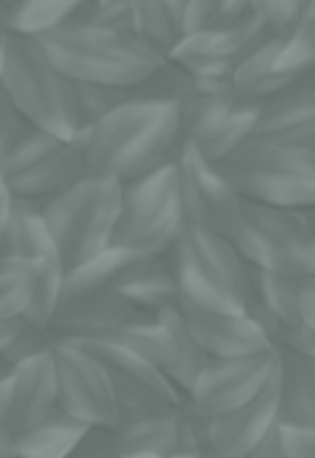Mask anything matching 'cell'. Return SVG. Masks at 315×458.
Here are the masks:
<instances>
[{"label":"cell","mask_w":315,"mask_h":458,"mask_svg":"<svg viewBox=\"0 0 315 458\" xmlns=\"http://www.w3.org/2000/svg\"><path fill=\"white\" fill-rule=\"evenodd\" d=\"M76 138L87 175L127 183L175 159L181 148L178 108L162 100L132 98Z\"/></svg>","instance_id":"1"},{"label":"cell","mask_w":315,"mask_h":458,"mask_svg":"<svg viewBox=\"0 0 315 458\" xmlns=\"http://www.w3.org/2000/svg\"><path fill=\"white\" fill-rule=\"evenodd\" d=\"M36 41L71 81L127 92H135L167 63L140 38L98 28H63Z\"/></svg>","instance_id":"2"},{"label":"cell","mask_w":315,"mask_h":458,"mask_svg":"<svg viewBox=\"0 0 315 458\" xmlns=\"http://www.w3.org/2000/svg\"><path fill=\"white\" fill-rule=\"evenodd\" d=\"M0 89L30 127L63 140L79 135L73 114V81L47 57L36 38L4 33V76Z\"/></svg>","instance_id":"3"},{"label":"cell","mask_w":315,"mask_h":458,"mask_svg":"<svg viewBox=\"0 0 315 458\" xmlns=\"http://www.w3.org/2000/svg\"><path fill=\"white\" fill-rule=\"evenodd\" d=\"M165 257L183 302L216 313H245L248 265L232 241L186 224Z\"/></svg>","instance_id":"4"},{"label":"cell","mask_w":315,"mask_h":458,"mask_svg":"<svg viewBox=\"0 0 315 458\" xmlns=\"http://www.w3.org/2000/svg\"><path fill=\"white\" fill-rule=\"evenodd\" d=\"M122 208V183L87 175L57 197L41 202V213L65 270H73L114 246Z\"/></svg>","instance_id":"5"},{"label":"cell","mask_w":315,"mask_h":458,"mask_svg":"<svg viewBox=\"0 0 315 458\" xmlns=\"http://www.w3.org/2000/svg\"><path fill=\"white\" fill-rule=\"evenodd\" d=\"M218 170L243 199L310 213L315 210V148L245 140Z\"/></svg>","instance_id":"6"},{"label":"cell","mask_w":315,"mask_h":458,"mask_svg":"<svg viewBox=\"0 0 315 458\" xmlns=\"http://www.w3.org/2000/svg\"><path fill=\"white\" fill-rule=\"evenodd\" d=\"M229 241L253 270L299 281L315 276V229L302 210L243 199Z\"/></svg>","instance_id":"7"},{"label":"cell","mask_w":315,"mask_h":458,"mask_svg":"<svg viewBox=\"0 0 315 458\" xmlns=\"http://www.w3.org/2000/svg\"><path fill=\"white\" fill-rule=\"evenodd\" d=\"M183 226L186 218L175 159L135 181L122 183V208L114 246L132 249L149 257H165L183 233Z\"/></svg>","instance_id":"8"},{"label":"cell","mask_w":315,"mask_h":458,"mask_svg":"<svg viewBox=\"0 0 315 458\" xmlns=\"http://www.w3.org/2000/svg\"><path fill=\"white\" fill-rule=\"evenodd\" d=\"M0 175L17 199L47 202L87 178L81 143L79 138L63 140L38 127H28L0 162Z\"/></svg>","instance_id":"9"},{"label":"cell","mask_w":315,"mask_h":458,"mask_svg":"<svg viewBox=\"0 0 315 458\" xmlns=\"http://www.w3.org/2000/svg\"><path fill=\"white\" fill-rule=\"evenodd\" d=\"M106 340H114L138 353L146 364L159 369L183 396L194 386L202 367L208 364V356L189 335L178 305L165 308L154 318L130 324Z\"/></svg>","instance_id":"10"},{"label":"cell","mask_w":315,"mask_h":458,"mask_svg":"<svg viewBox=\"0 0 315 458\" xmlns=\"http://www.w3.org/2000/svg\"><path fill=\"white\" fill-rule=\"evenodd\" d=\"M261 103L240 100L229 92L197 95L178 106L181 143L194 146L208 162L218 165L253 138Z\"/></svg>","instance_id":"11"},{"label":"cell","mask_w":315,"mask_h":458,"mask_svg":"<svg viewBox=\"0 0 315 458\" xmlns=\"http://www.w3.org/2000/svg\"><path fill=\"white\" fill-rule=\"evenodd\" d=\"M52 356L57 367V407L92 431H111L122 410L103 364L76 340H57Z\"/></svg>","instance_id":"12"},{"label":"cell","mask_w":315,"mask_h":458,"mask_svg":"<svg viewBox=\"0 0 315 458\" xmlns=\"http://www.w3.org/2000/svg\"><path fill=\"white\" fill-rule=\"evenodd\" d=\"M280 369V351L240 359H208L186 391V410L197 418H216L253 402Z\"/></svg>","instance_id":"13"},{"label":"cell","mask_w":315,"mask_h":458,"mask_svg":"<svg viewBox=\"0 0 315 458\" xmlns=\"http://www.w3.org/2000/svg\"><path fill=\"white\" fill-rule=\"evenodd\" d=\"M175 167L186 224L229 241L243 208V197L234 191L218 165L208 162L189 143H181L175 154Z\"/></svg>","instance_id":"14"},{"label":"cell","mask_w":315,"mask_h":458,"mask_svg":"<svg viewBox=\"0 0 315 458\" xmlns=\"http://www.w3.org/2000/svg\"><path fill=\"white\" fill-rule=\"evenodd\" d=\"M84 351H89L106 369L111 388L116 394L122 412L140 410H175L183 407L186 396L151 364H146L130 348L98 337V340H76Z\"/></svg>","instance_id":"15"},{"label":"cell","mask_w":315,"mask_h":458,"mask_svg":"<svg viewBox=\"0 0 315 458\" xmlns=\"http://www.w3.org/2000/svg\"><path fill=\"white\" fill-rule=\"evenodd\" d=\"M116 455H159L175 458L181 453H202V418L183 407L122 412L108 431Z\"/></svg>","instance_id":"16"},{"label":"cell","mask_w":315,"mask_h":458,"mask_svg":"<svg viewBox=\"0 0 315 458\" xmlns=\"http://www.w3.org/2000/svg\"><path fill=\"white\" fill-rule=\"evenodd\" d=\"M269 33L264 25L248 12L232 25L189 33L167 57L170 63L181 65L194 79H210V81H232L234 65L259 47Z\"/></svg>","instance_id":"17"},{"label":"cell","mask_w":315,"mask_h":458,"mask_svg":"<svg viewBox=\"0 0 315 458\" xmlns=\"http://www.w3.org/2000/svg\"><path fill=\"white\" fill-rule=\"evenodd\" d=\"M280 412V369L269 386L245 407L202 418V453L205 458H248V453L277 423Z\"/></svg>","instance_id":"18"},{"label":"cell","mask_w":315,"mask_h":458,"mask_svg":"<svg viewBox=\"0 0 315 458\" xmlns=\"http://www.w3.org/2000/svg\"><path fill=\"white\" fill-rule=\"evenodd\" d=\"M57 407L55 356L41 353L9 369L0 391V426L14 439Z\"/></svg>","instance_id":"19"},{"label":"cell","mask_w":315,"mask_h":458,"mask_svg":"<svg viewBox=\"0 0 315 458\" xmlns=\"http://www.w3.org/2000/svg\"><path fill=\"white\" fill-rule=\"evenodd\" d=\"M181 318L208 359H240L275 351L248 313H216L178 300Z\"/></svg>","instance_id":"20"},{"label":"cell","mask_w":315,"mask_h":458,"mask_svg":"<svg viewBox=\"0 0 315 458\" xmlns=\"http://www.w3.org/2000/svg\"><path fill=\"white\" fill-rule=\"evenodd\" d=\"M146 318L154 316L138 310L119 292H98V294L63 300L49 332L57 340H98V337H111L119 329Z\"/></svg>","instance_id":"21"},{"label":"cell","mask_w":315,"mask_h":458,"mask_svg":"<svg viewBox=\"0 0 315 458\" xmlns=\"http://www.w3.org/2000/svg\"><path fill=\"white\" fill-rule=\"evenodd\" d=\"M253 140L315 148V84H307L302 79L288 92L261 103Z\"/></svg>","instance_id":"22"},{"label":"cell","mask_w":315,"mask_h":458,"mask_svg":"<svg viewBox=\"0 0 315 458\" xmlns=\"http://www.w3.org/2000/svg\"><path fill=\"white\" fill-rule=\"evenodd\" d=\"M283 41L285 38L269 36L234 65L232 81H229L234 98L251 100V103H267L302 81V76H294V73H285L277 68Z\"/></svg>","instance_id":"23"},{"label":"cell","mask_w":315,"mask_h":458,"mask_svg":"<svg viewBox=\"0 0 315 458\" xmlns=\"http://www.w3.org/2000/svg\"><path fill=\"white\" fill-rule=\"evenodd\" d=\"M92 428L65 410L55 407L49 415H44L38 423H33L28 431L17 437V453L20 458H73Z\"/></svg>","instance_id":"24"},{"label":"cell","mask_w":315,"mask_h":458,"mask_svg":"<svg viewBox=\"0 0 315 458\" xmlns=\"http://www.w3.org/2000/svg\"><path fill=\"white\" fill-rule=\"evenodd\" d=\"M189 0H130L132 33L165 60L186 38Z\"/></svg>","instance_id":"25"},{"label":"cell","mask_w":315,"mask_h":458,"mask_svg":"<svg viewBox=\"0 0 315 458\" xmlns=\"http://www.w3.org/2000/svg\"><path fill=\"white\" fill-rule=\"evenodd\" d=\"M277 423L315 431V361L280 351V412Z\"/></svg>","instance_id":"26"},{"label":"cell","mask_w":315,"mask_h":458,"mask_svg":"<svg viewBox=\"0 0 315 458\" xmlns=\"http://www.w3.org/2000/svg\"><path fill=\"white\" fill-rule=\"evenodd\" d=\"M149 259V254L111 246L95 259L68 270L65 276V297H84V294H98V292H119V286Z\"/></svg>","instance_id":"27"},{"label":"cell","mask_w":315,"mask_h":458,"mask_svg":"<svg viewBox=\"0 0 315 458\" xmlns=\"http://www.w3.org/2000/svg\"><path fill=\"white\" fill-rule=\"evenodd\" d=\"M87 0H20L0 12V33L44 38L73 22Z\"/></svg>","instance_id":"28"},{"label":"cell","mask_w":315,"mask_h":458,"mask_svg":"<svg viewBox=\"0 0 315 458\" xmlns=\"http://www.w3.org/2000/svg\"><path fill=\"white\" fill-rule=\"evenodd\" d=\"M0 257H12V259H25V262H38L47 257H60L57 246L47 229L41 202L30 199H17L9 226L0 241Z\"/></svg>","instance_id":"29"},{"label":"cell","mask_w":315,"mask_h":458,"mask_svg":"<svg viewBox=\"0 0 315 458\" xmlns=\"http://www.w3.org/2000/svg\"><path fill=\"white\" fill-rule=\"evenodd\" d=\"M119 294L132 302L138 310H143L146 316H157L165 308L178 305L181 294H178V284L175 276L170 270L167 257H149L122 286Z\"/></svg>","instance_id":"30"},{"label":"cell","mask_w":315,"mask_h":458,"mask_svg":"<svg viewBox=\"0 0 315 458\" xmlns=\"http://www.w3.org/2000/svg\"><path fill=\"white\" fill-rule=\"evenodd\" d=\"M248 302L267 310L285 332L299 327V278L248 267Z\"/></svg>","instance_id":"31"},{"label":"cell","mask_w":315,"mask_h":458,"mask_svg":"<svg viewBox=\"0 0 315 458\" xmlns=\"http://www.w3.org/2000/svg\"><path fill=\"white\" fill-rule=\"evenodd\" d=\"M33 289V265L25 259L0 257V321L25 318Z\"/></svg>","instance_id":"32"},{"label":"cell","mask_w":315,"mask_h":458,"mask_svg":"<svg viewBox=\"0 0 315 458\" xmlns=\"http://www.w3.org/2000/svg\"><path fill=\"white\" fill-rule=\"evenodd\" d=\"M135 95L127 92V89L73 81V114H76V122H79V132L98 124L103 116H108L111 111H116L122 103H127Z\"/></svg>","instance_id":"33"},{"label":"cell","mask_w":315,"mask_h":458,"mask_svg":"<svg viewBox=\"0 0 315 458\" xmlns=\"http://www.w3.org/2000/svg\"><path fill=\"white\" fill-rule=\"evenodd\" d=\"M245 14H248V0H189L186 4V36L232 25Z\"/></svg>","instance_id":"34"},{"label":"cell","mask_w":315,"mask_h":458,"mask_svg":"<svg viewBox=\"0 0 315 458\" xmlns=\"http://www.w3.org/2000/svg\"><path fill=\"white\" fill-rule=\"evenodd\" d=\"M68 28H98V30H108V33L135 36L130 0H106V4L87 0Z\"/></svg>","instance_id":"35"},{"label":"cell","mask_w":315,"mask_h":458,"mask_svg":"<svg viewBox=\"0 0 315 458\" xmlns=\"http://www.w3.org/2000/svg\"><path fill=\"white\" fill-rule=\"evenodd\" d=\"M277 68L302 79L315 73V20L299 22V28L283 41Z\"/></svg>","instance_id":"36"},{"label":"cell","mask_w":315,"mask_h":458,"mask_svg":"<svg viewBox=\"0 0 315 458\" xmlns=\"http://www.w3.org/2000/svg\"><path fill=\"white\" fill-rule=\"evenodd\" d=\"M248 12L275 38H288L299 28V0H248Z\"/></svg>","instance_id":"37"},{"label":"cell","mask_w":315,"mask_h":458,"mask_svg":"<svg viewBox=\"0 0 315 458\" xmlns=\"http://www.w3.org/2000/svg\"><path fill=\"white\" fill-rule=\"evenodd\" d=\"M55 343H57V337L49 329H38V327H30L28 324V329L17 337V343L9 348V353L4 356V361H0V364L12 369V367H17L22 361L33 359V356L49 353L55 348Z\"/></svg>","instance_id":"38"},{"label":"cell","mask_w":315,"mask_h":458,"mask_svg":"<svg viewBox=\"0 0 315 458\" xmlns=\"http://www.w3.org/2000/svg\"><path fill=\"white\" fill-rule=\"evenodd\" d=\"M30 124L25 122V116L12 106V100L0 89V162L9 157V151L17 146V140L25 135Z\"/></svg>","instance_id":"39"},{"label":"cell","mask_w":315,"mask_h":458,"mask_svg":"<svg viewBox=\"0 0 315 458\" xmlns=\"http://www.w3.org/2000/svg\"><path fill=\"white\" fill-rule=\"evenodd\" d=\"M283 458H315V431L280 426Z\"/></svg>","instance_id":"40"},{"label":"cell","mask_w":315,"mask_h":458,"mask_svg":"<svg viewBox=\"0 0 315 458\" xmlns=\"http://www.w3.org/2000/svg\"><path fill=\"white\" fill-rule=\"evenodd\" d=\"M299 324L315 332V276L299 281Z\"/></svg>","instance_id":"41"},{"label":"cell","mask_w":315,"mask_h":458,"mask_svg":"<svg viewBox=\"0 0 315 458\" xmlns=\"http://www.w3.org/2000/svg\"><path fill=\"white\" fill-rule=\"evenodd\" d=\"M76 458H116V450L111 445L108 431H92L84 442V447L76 453Z\"/></svg>","instance_id":"42"},{"label":"cell","mask_w":315,"mask_h":458,"mask_svg":"<svg viewBox=\"0 0 315 458\" xmlns=\"http://www.w3.org/2000/svg\"><path fill=\"white\" fill-rule=\"evenodd\" d=\"M248 458H283V447H280V423H275L264 439L248 453Z\"/></svg>","instance_id":"43"},{"label":"cell","mask_w":315,"mask_h":458,"mask_svg":"<svg viewBox=\"0 0 315 458\" xmlns=\"http://www.w3.org/2000/svg\"><path fill=\"white\" fill-rule=\"evenodd\" d=\"M28 329V321L25 318H6L0 321V361L9 353V348L17 343V337Z\"/></svg>","instance_id":"44"},{"label":"cell","mask_w":315,"mask_h":458,"mask_svg":"<svg viewBox=\"0 0 315 458\" xmlns=\"http://www.w3.org/2000/svg\"><path fill=\"white\" fill-rule=\"evenodd\" d=\"M14 202H17V197L12 194V189H9V183L4 181V175H0V241H4V233H6V226H9Z\"/></svg>","instance_id":"45"},{"label":"cell","mask_w":315,"mask_h":458,"mask_svg":"<svg viewBox=\"0 0 315 458\" xmlns=\"http://www.w3.org/2000/svg\"><path fill=\"white\" fill-rule=\"evenodd\" d=\"M0 458H20V453H17V439L0 426Z\"/></svg>","instance_id":"46"},{"label":"cell","mask_w":315,"mask_h":458,"mask_svg":"<svg viewBox=\"0 0 315 458\" xmlns=\"http://www.w3.org/2000/svg\"><path fill=\"white\" fill-rule=\"evenodd\" d=\"M315 20V0H299V22Z\"/></svg>","instance_id":"47"},{"label":"cell","mask_w":315,"mask_h":458,"mask_svg":"<svg viewBox=\"0 0 315 458\" xmlns=\"http://www.w3.org/2000/svg\"><path fill=\"white\" fill-rule=\"evenodd\" d=\"M6 375H9V367L0 364V391H4V380H6Z\"/></svg>","instance_id":"48"},{"label":"cell","mask_w":315,"mask_h":458,"mask_svg":"<svg viewBox=\"0 0 315 458\" xmlns=\"http://www.w3.org/2000/svg\"><path fill=\"white\" fill-rule=\"evenodd\" d=\"M0 76H4V33H0Z\"/></svg>","instance_id":"49"},{"label":"cell","mask_w":315,"mask_h":458,"mask_svg":"<svg viewBox=\"0 0 315 458\" xmlns=\"http://www.w3.org/2000/svg\"><path fill=\"white\" fill-rule=\"evenodd\" d=\"M116 458H159V455H146V453H132V455H116Z\"/></svg>","instance_id":"50"},{"label":"cell","mask_w":315,"mask_h":458,"mask_svg":"<svg viewBox=\"0 0 315 458\" xmlns=\"http://www.w3.org/2000/svg\"><path fill=\"white\" fill-rule=\"evenodd\" d=\"M14 4H20V0H0V9H9V6H14Z\"/></svg>","instance_id":"51"},{"label":"cell","mask_w":315,"mask_h":458,"mask_svg":"<svg viewBox=\"0 0 315 458\" xmlns=\"http://www.w3.org/2000/svg\"><path fill=\"white\" fill-rule=\"evenodd\" d=\"M307 216H310V221H312V224H315V210H310V213H307Z\"/></svg>","instance_id":"52"},{"label":"cell","mask_w":315,"mask_h":458,"mask_svg":"<svg viewBox=\"0 0 315 458\" xmlns=\"http://www.w3.org/2000/svg\"><path fill=\"white\" fill-rule=\"evenodd\" d=\"M95 4H106V0H95Z\"/></svg>","instance_id":"53"},{"label":"cell","mask_w":315,"mask_h":458,"mask_svg":"<svg viewBox=\"0 0 315 458\" xmlns=\"http://www.w3.org/2000/svg\"><path fill=\"white\" fill-rule=\"evenodd\" d=\"M312 229H315V224H312Z\"/></svg>","instance_id":"54"},{"label":"cell","mask_w":315,"mask_h":458,"mask_svg":"<svg viewBox=\"0 0 315 458\" xmlns=\"http://www.w3.org/2000/svg\"><path fill=\"white\" fill-rule=\"evenodd\" d=\"M0 12H4V9H0Z\"/></svg>","instance_id":"55"},{"label":"cell","mask_w":315,"mask_h":458,"mask_svg":"<svg viewBox=\"0 0 315 458\" xmlns=\"http://www.w3.org/2000/svg\"><path fill=\"white\" fill-rule=\"evenodd\" d=\"M73 458H76V455H73Z\"/></svg>","instance_id":"56"}]
</instances>
